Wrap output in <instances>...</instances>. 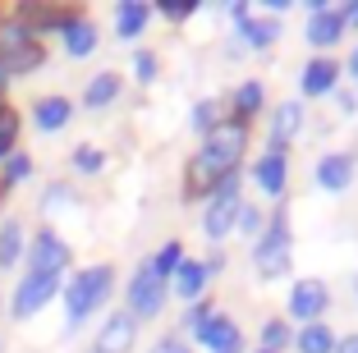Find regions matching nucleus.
I'll return each instance as SVG.
<instances>
[{
    "label": "nucleus",
    "instance_id": "obj_31",
    "mask_svg": "<svg viewBox=\"0 0 358 353\" xmlns=\"http://www.w3.org/2000/svg\"><path fill=\"white\" fill-rule=\"evenodd\" d=\"M234 229H239L243 239H257L266 229V220H262V207H253V202H243L239 207V220H234Z\"/></svg>",
    "mask_w": 358,
    "mask_h": 353
},
{
    "label": "nucleus",
    "instance_id": "obj_1",
    "mask_svg": "<svg viewBox=\"0 0 358 353\" xmlns=\"http://www.w3.org/2000/svg\"><path fill=\"white\" fill-rule=\"evenodd\" d=\"M243 152H248V124L230 115V120H221V124L202 138L198 152H193L189 170H184V193H189V198H211L230 175H239Z\"/></svg>",
    "mask_w": 358,
    "mask_h": 353
},
{
    "label": "nucleus",
    "instance_id": "obj_24",
    "mask_svg": "<svg viewBox=\"0 0 358 353\" xmlns=\"http://www.w3.org/2000/svg\"><path fill=\"white\" fill-rule=\"evenodd\" d=\"M262 101H266V92H262V83H257V78L239 83V87H234V120H243V124H248V120L262 110Z\"/></svg>",
    "mask_w": 358,
    "mask_h": 353
},
{
    "label": "nucleus",
    "instance_id": "obj_39",
    "mask_svg": "<svg viewBox=\"0 0 358 353\" xmlns=\"http://www.w3.org/2000/svg\"><path fill=\"white\" fill-rule=\"evenodd\" d=\"M225 353H243V340H239V344H230V349H225Z\"/></svg>",
    "mask_w": 358,
    "mask_h": 353
},
{
    "label": "nucleus",
    "instance_id": "obj_28",
    "mask_svg": "<svg viewBox=\"0 0 358 353\" xmlns=\"http://www.w3.org/2000/svg\"><path fill=\"white\" fill-rule=\"evenodd\" d=\"M289 340H294V331L285 326V317H271V322L262 326V353H280Z\"/></svg>",
    "mask_w": 358,
    "mask_h": 353
},
{
    "label": "nucleus",
    "instance_id": "obj_35",
    "mask_svg": "<svg viewBox=\"0 0 358 353\" xmlns=\"http://www.w3.org/2000/svg\"><path fill=\"white\" fill-rule=\"evenodd\" d=\"M336 353H358V331L354 335H340V340H336Z\"/></svg>",
    "mask_w": 358,
    "mask_h": 353
},
{
    "label": "nucleus",
    "instance_id": "obj_7",
    "mask_svg": "<svg viewBox=\"0 0 358 353\" xmlns=\"http://www.w3.org/2000/svg\"><path fill=\"white\" fill-rule=\"evenodd\" d=\"M64 261H69V243L55 229H37L28 243V275H64Z\"/></svg>",
    "mask_w": 358,
    "mask_h": 353
},
{
    "label": "nucleus",
    "instance_id": "obj_25",
    "mask_svg": "<svg viewBox=\"0 0 358 353\" xmlns=\"http://www.w3.org/2000/svg\"><path fill=\"white\" fill-rule=\"evenodd\" d=\"M23 257V225L19 220H0V271H10Z\"/></svg>",
    "mask_w": 358,
    "mask_h": 353
},
{
    "label": "nucleus",
    "instance_id": "obj_42",
    "mask_svg": "<svg viewBox=\"0 0 358 353\" xmlns=\"http://www.w3.org/2000/svg\"><path fill=\"white\" fill-rule=\"evenodd\" d=\"M257 353H262V349H257Z\"/></svg>",
    "mask_w": 358,
    "mask_h": 353
},
{
    "label": "nucleus",
    "instance_id": "obj_3",
    "mask_svg": "<svg viewBox=\"0 0 358 353\" xmlns=\"http://www.w3.org/2000/svg\"><path fill=\"white\" fill-rule=\"evenodd\" d=\"M289 248H294L289 216H285V211H275V216L266 220V229L253 239V266H257V275H262V280L285 275V271H289Z\"/></svg>",
    "mask_w": 358,
    "mask_h": 353
},
{
    "label": "nucleus",
    "instance_id": "obj_21",
    "mask_svg": "<svg viewBox=\"0 0 358 353\" xmlns=\"http://www.w3.org/2000/svg\"><path fill=\"white\" fill-rule=\"evenodd\" d=\"M303 129V106L299 101H280L271 115V147H289V138Z\"/></svg>",
    "mask_w": 358,
    "mask_h": 353
},
{
    "label": "nucleus",
    "instance_id": "obj_5",
    "mask_svg": "<svg viewBox=\"0 0 358 353\" xmlns=\"http://www.w3.org/2000/svg\"><path fill=\"white\" fill-rule=\"evenodd\" d=\"M166 298H170V284L152 271V257L138 261V271L129 275V317L134 322H148V317H157L166 308Z\"/></svg>",
    "mask_w": 358,
    "mask_h": 353
},
{
    "label": "nucleus",
    "instance_id": "obj_30",
    "mask_svg": "<svg viewBox=\"0 0 358 353\" xmlns=\"http://www.w3.org/2000/svg\"><path fill=\"white\" fill-rule=\"evenodd\" d=\"M101 166H106L101 147H92V143H78L74 147V170H83V175H101Z\"/></svg>",
    "mask_w": 358,
    "mask_h": 353
},
{
    "label": "nucleus",
    "instance_id": "obj_40",
    "mask_svg": "<svg viewBox=\"0 0 358 353\" xmlns=\"http://www.w3.org/2000/svg\"><path fill=\"white\" fill-rule=\"evenodd\" d=\"M175 353H189V344H184V340H179V349H175Z\"/></svg>",
    "mask_w": 358,
    "mask_h": 353
},
{
    "label": "nucleus",
    "instance_id": "obj_29",
    "mask_svg": "<svg viewBox=\"0 0 358 353\" xmlns=\"http://www.w3.org/2000/svg\"><path fill=\"white\" fill-rule=\"evenodd\" d=\"M28 175H32V156H28V152H14L10 161H5V175H0V188H14V184H23Z\"/></svg>",
    "mask_w": 358,
    "mask_h": 353
},
{
    "label": "nucleus",
    "instance_id": "obj_41",
    "mask_svg": "<svg viewBox=\"0 0 358 353\" xmlns=\"http://www.w3.org/2000/svg\"><path fill=\"white\" fill-rule=\"evenodd\" d=\"M0 83H5V78H0Z\"/></svg>",
    "mask_w": 358,
    "mask_h": 353
},
{
    "label": "nucleus",
    "instance_id": "obj_38",
    "mask_svg": "<svg viewBox=\"0 0 358 353\" xmlns=\"http://www.w3.org/2000/svg\"><path fill=\"white\" fill-rule=\"evenodd\" d=\"M349 69H354V78H358V46H354V55H349Z\"/></svg>",
    "mask_w": 358,
    "mask_h": 353
},
{
    "label": "nucleus",
    "instance_id": "obj_36",
    "mask_svg": "<svg viewBox=\"0 0 358 353\" xmlns=\"http://www.w3.org/2000/svg\"><path fill=\"white\" fill-rule=\"evenodd\" d=\"M340 14H345V28H358V0H349Z\"/></svg>",
    "mask_w": 358,
    "mask_h": 353
},
{
    "label": "nucleus",
    "instance_id": "obj_22",
    "mask_svg": "<svg viewBox=\"0 0 358 353\" xmlns=\"http://www.w3.org/2000/svg\"><path fill=\"white\" fill-rule=\"evenodd\" d=\"M60 37H64V51L78 55V60L96 51V23H92V19H83V14H78L69 28H60Z\"/></svg>",
    "mask_w": 358,
    "mask_h": 353
},
{
    "label": "nucleus",
    "instance_id": "obj_14",
    "mask_svg": "<svg viewBox=\"0 0 358 353\" xmlns=\"http://www.w3.org/2000/svg\"><path fill=\"white\" fill-rule=\"evenodd\" d=\"M134 335H138V322L129 312H115V317H106V326L96 331L92 353H129L134 349Z\"/></svg>",
    "mask_w": 358,
    "mask_h": 353
},
{
    "label": "nucleus",
    "instance_id": "obj_20",
    "mask_svg": "<svg viewBox=\"0 0 358 353\" xmlns=\"http://www.w3.org/2000/svg\"><path fill=\"white\" fill-rule=\"evenodd\" d=\"M120 87H124V78H120L115 69L92 73V78H87V87H83V106H87V110H101V106H110L120 96Z\"/></svg>",
    "mask_w": 358,
    "mask_h": 353
},
{
    "label": "nucleus",
    "instance_id": "obj_4",
    "mask_svg": "<svg viewBox=\"0 0 358 353\" xmlns=\"http://www.w3.org/2000/svg\"><path fill=\"white\" fill-rule=\"evenodd\" d=\"M42 60H46L42 42L19 19H10L0 28V78H23V73H32Z\"/></svg>",
    "mask_w": 358,
    "mask_h": 353
},
{
    "label": "nucleus",
    "instance_id": "obj_18",
    "mask_svg": "<svg viewBox=\"0 0 358 353\" xmlns=\"http://www.w3.org/2000/svg\"><path fill=\"white\" fill-rule=\"evenodd\" d=\"M170 280H175V298L193 303V298H202V289H207V280H211V271H207V261H189V257H184Z\"/></svg>",
    "mask_w": 358,
    "mask_h": 353
},
{
    "label": "nucleus",
    "instance_id": "obj_12",
    "mask_svg": "<svg viewBox=\"0 0 358 353\" xmlns=\"http://www.w3.org/2000/svg\"><path fill=\"white\" fill-rule=\"evenodd\" d=\"M354 170H358V161L349 152H327L313 166V179H317V188H322V193H345V188L354 184Z\"/></svg>",
    "mask_w": 358,
    "mask_h": 353
},
{
    "label": "nucleus",
    "instance_id": "obj_2",
    "mask_svg": "<svg viewBox=\"0 0 358 353\" xmlns=\"http://www.w3.org/2000/svg\"><path fill=\"white\" fill-rule=\"evenodd\" d=\"M110 284H115V266L101 261V266H87L78 271L74 280L64 284V312H69V322H83L110 298Z\"/></svg>",
    "mask_w": 358,
    "mask_h": 353
},
{
    "label": "nucleus",
    "instance_id": "obj_17",
    "mask_svg": "<svg viewBox=\"0 0 358 353\" xmlns=\"http://www.w3.org/2000/svg\"><path fill=\"white\" fill-rule=\"evenodd\" d=\"M239 37L253 46V51H266L271 42H280V19H275V14H243Z\"/></svg>",
    "mask_w": 358,
    "mask_h": 353
},
{
    "label": "nucleus",
    "instance_id": "obj_32",
    "mask_svg": "<svg viewBox=\"0 0 358 353\" xmlns=\"http://www.w3.org/2000/svg\"><path fill=\"white\" fill-rule=\"evenodd\" d=\"M157 14H161V19H170V23L193 19V14H198V0H157Z\"/></svg>",
    "mask_w": 358,
    "mask_h": 353
},
{
    "label": "nucleus",
    "instance_id": "obj_34",
    "mask_svg": "<svg viewBox=\"0 0 358 353\" xmlns=\"http://www.w3.org/2000/svg\"><path fill=\"white\" fill-rule=\"evenodd\" d=\"M134 73H138V83H152V78H157V55L134 51Z\"/></svg>",
    "mask_w": 358,
    "mask_h": 353
},
{
    "label": "nucleus",
    "instance_id": "obj_9",
    "mask_svg": "<svg viewBox=\"0 0 358 353\" xmlns=\"http://www.w3.org/2000/svg\"><path fill=\"white\" fill-rule=\"evenodd\" d=\"M331 303V289L327 280H317V275H308V280H299L294 289H289V317H299L303 326L322 322V312H327Z\"/></svg>",
    "mask_w": 358,
    "mask_h": 353
},
{
    "label": "nucleus",
    "instance_id": "obj_10",
    "mask_svg": "<svg viewBox=\"0 0 358 353\" xmlns=\"http://www.w3.org/2000/svg\"><path fill=\"white\" fill-rule=\"evenodd\" d=\"M253 179L266 198H285V184H289V152L285 147H266L253 161Z\"/></svg>",
    "mask_w": 358,
    "mask_h": 353
},
{
    "label": "nucleus",
    "instance_id": "obj_6",
    "mask_svg": "<svg viewBox=\"0 0 358 353\" xmlns=\"http://www.w3.org/2000/svg\"><path fill=\"white\" fill-rule=\"evenodd\" d=\"M239 207H243V198H239V175H230L207 198V211H202V234H207V239H225V234H234Z\"/></svg>",
    "mask_w": 358,
    "mask_h": 353
},
{
    "label": "nucleus",
    "instance_id": "obj_13",
    "mask_svg": "<svg viewBox=\"0 0 358 353\" xmlns=\"http://www.w3.org/2000/svg\"><path fill=\"white\" fill-rule=\"evenodd\" d=\"M193 340H198L202 349H211V353H225L230 344H239L243 335H239V326H234V317H230V312H211L207 322H198V326H193Z\"/></svg>",
    "mask_w": 358,
    "mask_h": 353
},
{
    "label": "nucleus",
    "instance_id": "obj_16",
    "mask_svg": "<svg viewBox=\"0 0 358 353\" xmlns=\"http://www.w3.org/2000/svg\"><path fill=\"white\" fill-rule=\"evenodd\" d=\"M74 120V101L64 92H51V96H42V101L32 106V124L42 129V134H55V129H64Z\"/></svg>",
    "mask_w": 358,
    "mask_h": 353
},
{
    "label": "nucleus",
    "instance_id": "obj_15",
    "mask_svg": "<svg viewBox=\"0 0 358 353\" xmlns=\"http://www.w3.org/2000/svg\"><path fill=\"white\" fill-rule=\"evenodd\" d=\"M336 78H340V64L331 60V55H313V60L303 64L299 87H303V96H327V92H336Z\"/></svg>",
    "mask_w": 358,
    "mask_h": 353
},
{
    "label": "nucleus",
    "instance_id": "obj_27",
    "mask_svg": "<svg viewBox=\"0 0 358 353\" xmlns=\"http://www.w3.org/2000/svg\"><path fill=\"white\" fill-rule=\"evenodd\" d=\"M14 143H19V115L10 106H0V161L14 156Z\"/></svg>",
    "mask_w": 358,
    "mask_h": 353
},
{
    "label": "nucleus",
    "instance_id": "obj_11",
    "mask_svg": "<svg viewBox=\"0 0 358 353\" xmlns=\"http://www.w3.org/2000/svg\"><path fill=\"white\" fill-rule=\"evenodd\" d=\"M340 37H345V14L331 10V5H322V0H313V14H308V46H317V51L327 55Z\"/></svg>",
    "mask_w": 358,
    "mask_h": 353
},
{
    "label": "nucleus",
    "instance_id": "obj_8",
    "mask_svg": "<svg viewBox=\"0 0 358 353\" xmlns=\"http://www.w3.org/2000/svg\"><path fill=\"white\" fill-rule=\"evenodd\" d=\"M55 294H60V275H23L19 289H14L10 312L19 317V322H28V317H37V312L55 298Z\"/></svg>",
    "mask_w": 358,
    "mask_h": 353
},
{
    "label": "nucleus",
    "instance_id": "obj_23",
    "mask_svg": "<svg viewBox=\"0 0 358 353\" xmlns=\"http://www.w3.org/2000/svg\"><path fill=\"white\" fill-rule=\"evenodd\" d=\"M294 344H299V353H336V331L327 322H313L294 335Z\"/></svg>",
    "mask_w": 358,
    "mask_h": 353
},
{
    "label": "nucleus",
    "instance_id": "obj_33",
    "mask_svg": "<svg viewBox=\"0 0 358 353\" xmlns=\"http://www.w3.org/2000/svg\"><path fill=\"white\" fill-rule=\"evenodd\" d=\"M216 124H221V106L216 101H198L193 106V129H198V134H211Z\"/></svg>",
    "mask_w": 358,
    "mask_h": 353
},
{
    "label": "nucleus",
    "instance_id": "obj_37",
    "mask_svg": "<svg viewBox=\"0 0 358 353\" xmlns=\"http://www.w3.org/2000/svg\"><path fill=\"white\" fill-rule=\"evenodd\" d=\"M175 349H179V340H175V335H166V340H161L152 353H175Z\"/></svg>",
    "mask_w": 358,
    "mask_h": 353
},
{
    "label": "nucleus",
    "instance_id": "obj_19",
    "mask_svg": "<svg viewBox=\"0 0 358 353\" xmlns=\"http://www.w3.org/2000/svg\"><path fill=\"white\" fill-rule=\"evenodd\" d=\"M148 19H152V5H148V0H120V5H115V32L124 37V42L143 37Z\"/></svg>",
    "mask_w": 358,
    "mask_h": 353
},
{
    "label": "nucleus",
    "instance_id": "obj_26",
    "mask_svg": "<svg viewBox=\"0 0 358 353\" xmlns=\"http://www.w3.org/2000/svg\"><path fill=\"white\" fill-rule=\"evenodd\" d=\"M179 261H184V243H179V239H170L166 248H161L157 257H152V271H157L161 280L170 284V275H175V271H179Z\"/></svg>",
    "mask_w": 358,
    "mask_h": 353
}]
</instances>
